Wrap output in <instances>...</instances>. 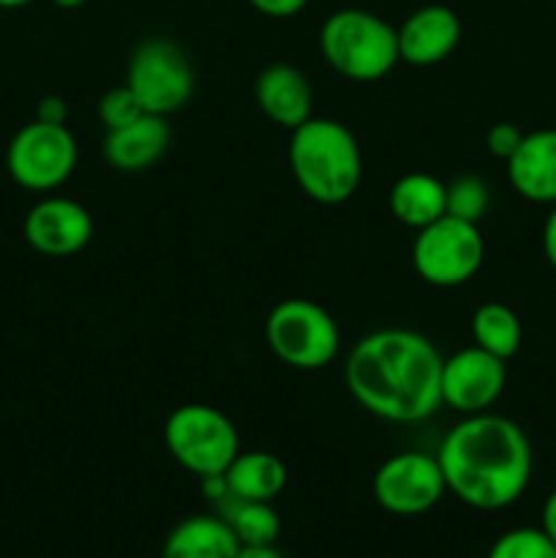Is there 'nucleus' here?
<instances>
[{
	"mask_svg": "<svg viewBox=\"0 0 556 558\" xmlns=\"http://www.w3.org/2000/svg\"><path fill=\"white\" fill-rule=\"evenodd\" d=\"M445 357L403 327L368 332L347 354L343 379L354 401L387 423H423L442 407Z\"/></svg>",
	"mask_w": 556,
	"mask_h": 558,
	"instance_id": "obj_1",
	"label": "nucleus"
},
{
	"mask_svg": "<svg viewBox=\"0 0 556 558\" xmlns=\"http://www.w3.org/2000/svg\"><path fill=\"white\" fill-rule=\"evenodd\" d=\"M439 466L447 490L474 510L516 505L532 480V445L523 428L499 414H467L442 439Z\"/></svg>",
	"mask_w": 556,
	"mask_h": 558,
	"instance_id": "obj_2",
	"label": "nucleus"
},
{
	"mask_svg": "<svg viewBox=\"0 0 556 558\" xmlns=\"http://www.w3.org/2000/svg\"><path fill=\"white\" fill-rule=\"evenodd\" d=\"M289 169L309 199L341 205L363 183V150L341 120L311 118L292 131Z\"/></svg>",
	"mask_w": 556,
	"mask_h": 558,
	"instance_id": "obj_3",
	"label": "nucleus"
},
{
	"mask_svg": "<svg viewBox=\"0 0 556 558\" xmlns=\"http://www.w3.org/2000/svg\"><path fill=\"white\" fill-rule=\"evenodd\" d=\"M319 49L333 71L352 82H376L398 63V33L365 9H338L319 31Z\"/></svg>",
	"mask_w": 556,
	"mask_h": 558,
	"instance_id": "obj_4",
	"label": "nucleus"
},
{
	"mask_svg": "<svg viewBox=\"0 0 556 558\" xmlns=\"http://www.w3.org/2000/svg\"><path fill=\"white\" fill-rule=\"evenodd\" d=\"M265 341L294 371L327 368L341 352V330L330 311L305 298L281 300L267 314Z\"/></svg>",
	"mask_w": 556,
	"mask_h": 558,
	"instance_id": "obj_5",
	"label": "nucleus"
},
{
	"mask_svg": "<svg viewBox=\"0 0 556 558\" xmlns=\"http://www.w3.org/2000/svg\"><path fill=\"white\" fill-rule=\"evenodd\" d=\"M164 445L185 472L205 480L227 472L240 452V436L221 409L183 403L167 417Z\"/></svg>",
	"mask_w": 556,
	"mask_h": 558,
	"instance_id": "obj_6",
	"label": "nucleus"
},
{
	"mask_svg": "<svg viewBox=\"0 0 556 558\" xmlns=\"http://www.w3.org/2000/svg\"><path fill=\"white\" fill-rule=\"evenodd\" d=\"M485 259V240L478 223L442 216L418 229L412 243L414 272L439 289L463 287L480 272Z\"/></svg>",
	"mask_w": 556,
	"mask_h": 558,
	"instance_id": "obj_7",
	"label": "nucleus"
},
{
	"mask_svg": "<svg viewBox=\"0 0 556 558\" xmlns=\"http://www.w3.org/2000/svg\"><path fill=\"white\" fill-rule=\"evenodd\" d=\"M125 85L145 112L167 118L183 109L194 96V65L183 47L169 38H147L131 54Z\"/></svg>",
	"mask_w": 556,
	"mask_h": 558,
	"instance_id": "obj_8",
	"label": "nucleus"
},
{
	"mask_svg": "<svg viewBox=\"0 0 556 558\" xmlns=\"http://www.w3.org/2000/svg\"><path fill=\"white\" fill-rule=\"evenodd\" d=\"M80 147L69 125L33 120L9 142L5 167L16 185L27 191H55L74 174Z\"/></svg>",
	"mask_w": 556,
	"mask_h": 558,
	"instance_id": "obj_9",
	"label": "nucleus"
},
{
	"mask_svg": "<svg viewBox=\"0 0 556 558\" xmlns=\"http://www.w3.org/2000/svg\"><path fill=\"white\" fill-rule=\"evenodd\" d=\"M445 494L439 458L428 452H396L374 474V499L390 515H423L434 510Z\"/></svg>",
	"mask_w": 556,
	"mask_h": 558,
	"instance_id": "obj_10",
	"label": "nucleus"
},
{
	"mask_svg": "<svg viewBox=\"0 0 556 558\" xmlns=\"http://www.w3.org/2000/svg\"><path fill=\"white\" fill-rule=\"evenodd\" d=\"M507 385V360L469 347L442 363V403L467 414L488 412Z\"/></svg>",
	"mask_w": 556,
	"mask_h": 558,
	"instance_id": "obj_11",
	"label": "nucleus"
},
{
	"mask_svg": "<svg viewBox=\"0 0 556 558\" xmlns=\"http://www.w3.org/2000/svg\"><path fill=\"white\" fill-rule=\"evenodd\" d=\"M25 240L38 254L65 259L87 248L93 240V216L80 202L47 196L25 216Z\"/></svg>",
	"mask_w": 556,
	"mask_h": 558,
	"instance_id": "obj_12",
	"label": "nucleus"
},
{
	"mask_svg": "<svg viewBox=\"0 0 556 558\" xmlns=\"http://www.w3.org/2000/svg\"><path fill=\"white\" fill-rule=\"evenodd\" d=\"M396 33L401 63L428 69L456 52L463 27L456 11L442 3H431L412 11L401 27H396Z\"/></svg>",
	"mask_w": 556,
	"mask_h": 558,
	"instance_id": "obj_13",
	"label": "nucleus"
},
{
	"mask_svg": "<svg viewBox=\"0 0 556 558\" xmlns=\"http://www.w3.org/2000/svg\"><path fill=\"white\" fill-rule=\"evenodd\" d=\"M256 107L270 123L294 131L314 118V90L309 76L289 63H273L262 69L254 85Z\"/></svg>",
	"mask_w": 556,
	"mask_h": 558,
	"instance_id": "obj_14",
	"label": "nucleus"
},
{
	"mask_svg": "<svg viewBox=\"0 0 556 558\" xmlns=\"http://www.w3.org/2000/svg\"><path fill=\"white\" fill-rule=\"evenodd\" d=\"M505 163L518 196L537 205H556V129L523 134L518 150Z\"/></svg>",
	"mask_w": 556,
	"mask_h": 558,
	"instance_id": "obj_15",
	"label": "nucleus"
},
{
	"mask_svg": "<svg viewBox=\"0 0 556 558\" xmlns=\"http://www.w3.org/2000/svg\"><path fill=\"white\" fill-rule=\"evenodd\" d=\"M169 142H172V131H169L167 118L145 112L123 129L107 131L104 158L118 172H142L167 153Z\"/></svg>",
	"mask_w": 556,
	"mask_h": 558,
	"instance_id": "obj_16",
	"label": "nucleus"
},
{
	"mask_svg": "<svg viewBox=\"0 0 556 558\" xmlns=\"http://www.w3.org/2000/svg\"><path fill=\"white\" fill-rule=\"evenodd\" d=\"M240 543L221 515H191L169 532L161 558H238Z\"/></svg>",
	"mask_w": 556,
	"mask_h": 558,
	"instance_id": "obj_17",
	"label": "nucleus"
},
{
	"mask_svg": "<svg viewBox=\"0 0 556 558\" xmlns=\"http://www.w3.org/2000/svg\"><path fill=\"white\" fill-rule=\"evenodd\" d=\"M387 205L396 221L418 232L447 216V185L428 172H409L392 183Z\"/></svg>",
	"mask_w": 556,
	"mask_h": 558,
	"instance_id": "obj_18",
	"label": "nucleus"
},
{
	"mask_svg": "<svg viewBox=\"0 0 556 558\" xmlns=\"http://www.w3.org/2000/svg\"><path fill=\"white\" fill-rule=\"evenodd\" d=\"M229 499L245 501H273L287 488V466L278 456L267 450L238 452L229 469L223 472Z\"/></svg>",
	"mask_w": 556,
	"mask_h": 558,
	"instance_id": "obj_19",
	"label": "nucleus"
},
{
	"mask_svg": "<svg viewBox=\"0 0 556 558\" xmlns=\"http://www.w3.org/2000/svg\"><path fill=\"white\" fill-rule=\"evenodd\" d=\"M472 336L474 347L485 349L501 360H510L521 349L523 327L510 305L483 303L472 314Z\"/></svg>",
	"mask_w": 556,
	"mask_h": 558,
	"instance_id": "obj_20",
	"label": "nucleus"
},
{
	"mask_svg": "<svg viewBox=\"0 0 556 558\" xmlns=\"http://www.w3.org/2000/svg\"><path fill=\"white\" fill-rule=\"evenodd\" d=\"M221 518L229 523L240 545H276L281 534V518L273 501H221Z\"/></svg>",
	"mask_w": 556,
	"mask_h": 558,
	"instance_id": "obj_21",
	"label": "nucleus"
},
{
	"mask_svg": "<svg viewBox=\"0 0 556 558\" xmlns=\"http://www.w3.org/2000/svg\"><path fill=\"white\" fill-rule=\"evenodd\" d=\"M447 185V216L480 223L491 210V189L478 174H458Z\"/></svg>",
	"mask_w": 556,
	"mask_h": 558,
	"instance_id": "obj_22",
	"label": "nucleus"
},
{
	"mask_svg": "<svg viewBox=\"0 0 556 558\" xmlns=\"http://www.w3.org/2000/svg\"><path fill=\"white\" fill-rule=\"evenodd\" d=\"M485 558H556V545L543 529H510L491 545Z\"/></svg>",
	"mask_w": 556,
	"mask_h": 558,
	"instance_id": "obj_23",
	"label": "nucleus"
},
{
	"mask_svg": "<svg viewBox=\"0 0 556 558\" xmlns=\"http://www.w3.org/2000/svg\"><path fill=\"white\" fill-rule=\"evenodd\" d=\"M142 114H145V109L136 101V96L131 93L129 85L112 87V90H107L98 98V120H101L107 131L123 129V125L142 118Z\"/></svg>",
	"mask_w": 556,
	"mask_h": 558,
	"instance_id": "obj_24",
	"label": "nucleus"
},
{
	"mask_svg": "<svg viewBox=\"0 0 556 558\" xmlns=\"http://www.w3.org/2000/svg\"><path fill=\"white\" fill-rule=\"evenodd\" d=\"M521 140H523V131L518 129L516 123H496L491 125L488 134H485V147H488V153L494 158L507 161V158L518 150Z\"/></svg>",
	"mask_w": 556,
	"mask_h": 558,
	"instance_id": "obj_25",
	"label": "nucleus"
},
{
	"mask_svg": "<svg viewBox=\"0 0 556 558\" xmlns=\"http://www.w3.org/2000/svg\"><path fill=\"white\" fill-rule=\"evenodd\" d=\"M259 14L273 16V20H289V16L300 14L309 5V0H249Z\"/></svg>",
	"mask_w": 556,
	"mask_h": 558,
	"instance_id": "obj_26",
	"label": "nucleus"
},
{
	"mask_svg": "<svg viewBox=\"0 0 556 558\" xmlns=\"http://www.w3.org/2000/svg\"><path fill=\"white\" fill-rule=\"evenodd\" d=\"M36 120H41V123L65 125V120H69V104H65L60 96L41 98L36 107Z\"/></svg>",
	"mask_w": 556,
	"mask_h": 558,
	"instance_id": "obj_27",
	"label": "nucleus"
},
{
	"mask_svg": "<svg viewBox=\"0 0 556 558\" xmlns=\"http://www.w3.org/2000/svg\"><path fill=\"white\" fill-rule=\"evenodd\" d=\"M543 254L548 265L556 270V205L551 207L548 218L543 223Z\"/></svg>",
	"mask_w": 556,
	"mask_h": 558,
	"instance_id": "obj_28",
	"label": "nucleus"
},
{
	"mask_svg": "<svg viewBox=\"0 0 556 558\" xmlns=\"http://www.w3.org/2000/svg\"><path fill=\"white\" fill-rule=\"evenodd\" d=\"M543 529L545 534H548L551 539H554V545H556V488L551 490V496L548 499H545V505H543Z\"/></svg>",
	"mask_w": 556,
	"mask_h": 558,
	"instance_id": "obj_29",
	"label": "nucleus"
},
{
	"mask_svg": "<svg viewBox=\"0 0 556 558\" xmlns=\"http://www.w3.org/2000/svg\"><path fill=\"white\" fill-rule=\"evenodd\" d=\"M238 558H283L276 545H240Z\"/></svg>",
	"mask_w": 556,
	"mask_h": 558,
	"instance_id": "obj_30",
	"label": "nucleus"
},
{
	"mask_svg": "<svg viewBox=\"0 0 556 558\" xmlns=\"http://www.w3.org/2000/svg\"><path fill=\"white\" fill-rule=\"evenodd\" d=\"M52 5H58V9H80V5H85L87 0H49Z\"/></svg>",
	"mask_w": 556,
	"mask_h": 558,
	"instance_id": "obj_31",
	"label": "nucleus"
},
{
	"mask_svg": "<svg viewBox=\"0 0 556 558\" xmlns=\"http://www.w3.org/2000/svg\"><path fill=\"white\" fill-rule=\"evenodd\" d=\"M33 0H0V9H25Z\"/></svg>",
	"mask_w": 556,
	"mask_h": 558,
	"instance_id": "obj_32",
	"label": "nucleus"
}]
</instances>
